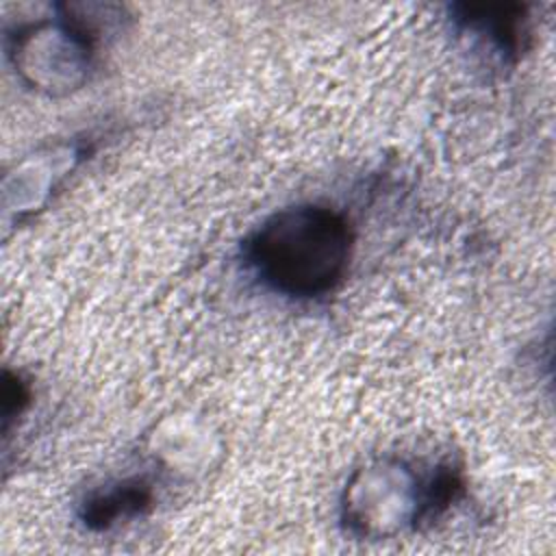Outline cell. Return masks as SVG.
<instances>
[{
    "label": "cell",
    "mask_w": 556,
    "mask_h": 556,
    "mask_svg": "<svg viewBox=\"0 0 556 556\" xmlns=\"http://www.w3.org/2000/svg\"><path fill=\"white\" fill-rule=\"evenodd\" d=\"M456 11L465 28L486 35L504 56H519L526 50L528 17L521 4H460Z\"/></svg>",
    "instance_id": "5"
},
{
    "label": "cell",
    "mask_w": 556,
    "mask_h": 556,
    "mask_svg": "<svg viewBox=\"0 0 556 556\" xmlns=\"http://www.w3.org/2000/svg\"><path fill=\"white\" fill-rule=\"evenodd\" d=\"M354 235L348 219L324 204H295L269 215L243 243L252 274L271 291L311 300L345 276Z\"/></svg>",
    "instance_id": "1"
},
{
    "label": "cell",
    "mask_w": 556,
    "mask_h": 556,
    "mask_svg": "<svg viewBox=\"0 0 556 556\" xmlns=\"http://www.w3.org/2000/svg\"><path fill=\"white\" fill-rule=\"evenodd\" d=\"M96 41L65 15L59 22H39L22 28L11 56L20 76L39 91L70 93L78 89L91 70Z\"/></svg>",
    "instance_id": "3"
},
{
    "label": "cell",
    "mask_w": 556,
    "mask_h": 556,
    "mask_svg": "<svg viewBox=\"0 0 556 556\" xmlns=\"http://www.w3.org/2000/svg\"><path fill=\"white\" fill-rule=\"evenodd\" d=\"M4 421H9L13 415H20L22 408L28 404V389L20 380V376L4 374Z\"/></svg>",
    "instance_id": "6"
},
{
    "label": "cell",
    "mask_w": 556,
    "mask_h": 556,
    "mask_svg": "<svg viewBox=\"0 0 556 556\" xmlns=\"http://www.w3.org/2000/svg\"><path fill=\"white\" fill-rule=\"evenodd\" d=\"M150 506V484L141 478H126L87 495L80 506V519L89 530H109L119 521L143 515Z\"/></svg>",
    "instance_id": "4"
},
{
    "label": "cell",
    "mask_w": 556,
    "mask_h": 556,
    "mask_svg": "<svg viewBox=\"0 0 556 556\" xmlns=\"http://www.w3.org/2000/svg\"><path fill=\"white\" fill-rule=\"evenodd\" d=\"M424 486L404 460H378L358 469L343 489L341 523L356 539L380 541L421 528Z\"/></svg>",
    "instance_id": "2"
}]
</instances>
